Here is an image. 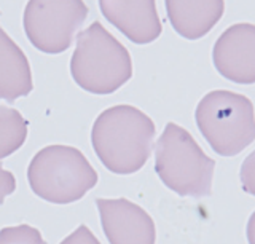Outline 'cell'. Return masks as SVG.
<instances>
[{
    "instance_id": "6da1fadb",
    "label": "cell",
    "mask_w": 255,
    "mask_h": 244,
    "mask_svg": "<svg viewBox=\"0 0 255 244\" xmlns=\"http://www.w3.org/2000/svg\"><path fill=\"white\" fill-rule=\"evenodd\" d=\"M155 124L132 106L110 107L94 122L91 140L104 166L115 174L139 171L153 148Z\"/></svg>"
},
{
    "instance_id": "7a4b0ae2",
    "label": "cell",
    "mask_w": 255,
    "mask_h": 244,
    "mask_svg": "<svg viewBox=\"0 0 255 244\" xmlns=\"http://www.w3.org/2000/svg\"><path fill=\"white\" fill-rule=\"evenodd\" d=\"M70 72L83 90L110 94L131 78L132 62L125 46L102 24L94 22L77 37Z\"/></svg>"
},
{
    "instance_id": "3957f363",
    "label": "cell",
    "mask_w": 255,
    "mask_h": 244,
    "mask_svg": "<svg viewBox=\"0 0 255 244\" xmlns=\"http://www.w3.org/2000/svg\"><path fill=\"white\" fill-rule=\"evenodd\" d=\"M155 169L164 185L182 196L211 195L215 161L179 124L167 123L159 136L155 147Z\"/></svg>"
},
{
    "instance_id": "277c9868",
    "label": "cell",
    "mask_w": 255,
    "mask_h": 244,
    "mask_svg": "<svg viewBox=\"0 0 255 244\" xmlns=\"http://www.w3.org/2000/svg\"><path fill=\"white\" fill-rule=\"evenodd\" d=\"M27 177L35 195L56 204L83 198L98 182V172L85 155L69 145L42 148L32 158Z\"/></svg>"
},
{
    "instance_id": "5b68a950",
    "label": "cell",
    "mask_w": 255,
    "mask_h": 244,
    "mask_svg": "<svg viewBox=\"0 0 255 244\" xmlns=\"http://www.w3.org/2000/svg\"><path fill=\"white\" fill-rule=\"evenodd\" d=\"M196 123L211 147L223 156L238 155L255 139L254 106L238 93H207L198 104Z\"/></svg>"
},
{
    "instance_id": "8992f818",
    "label": "cell",
    "mask_w": 255,
    "mask_h": 244,
    "mask_svg": "<svg viewBox=\"0 0 255 244\" xmlns=\"http://www.w3.org/2000/svg\"><path fill=\"white\" fill-rule=\"evenodd\" d=\"M83 0H29L24 30L30 43L43 53L66 51L86 19Z\"/></svg>"
},
{
    "instance_id": "52a82bcc",
    "label": "cell",
    "mask_w": 255,
    "mask_h": 244,
    "mask_svg": "<svg viewBox=\"0 0 255 244\" xmlns=\"http://www.w3.org/2000/svg\"><path fill=\"white\" fill-rule=\"evenodd\" d=\"M96 204L110 244H155L153 219L135 203L99 198Z\"/></svg>"
},
{
    "instance_id": "ba28073f",
    "label": "cell",
    "mask_w": 255,
    "mask_h": 244,
    "mask_svg": "<svg viewBox=\"0 0 255 244\" xmlns=\"http://www.w3.org/2000/svg\"><path fill=\"white\" fill-rule=\"evenodd\" d=\"M214 64L231 82H255V26L235 24L220 35L214 46Z\"/></svg>"
},
{
    "instance_id": "9c48e42d",
    "label": "cell",
    "mask_w": 255,
    "mask_h": 244,
    "mask_svg": "<svg viewBox=\"0 0 255 244\" xmlns=\"http://www.w3.org/2000/svg\"><path fill=\"white\" fill-rule=\"evenodd\" d=\"M102 14L131 42L145 45L161 34L155 0H99Z\"/></svg>"
},
{
    "instance_id": "30bf717a",
    "label": "cell",
    "mask_w": 255,
    "mask_h": 244,
    "mask_svg": "<svg viewBox=\"0 0 255 244\" xmlns=\"http://www.w3.org/2000/svg\"><path fill=\"white\" fill-rule=\"evenodd\" d=\"M223 0H166L174 30L188 40L204 37L222 18Z\"/></svg>"
},
{
    "instance_id": "8fae6325",
    "label": "cell",
    "mask_w": 255,
    "mask_h": 244,
    "mask_svg": "<svg viewBox=\"0 0 255 244\" xmlns=\"http://www.w3.org/2000/svg\"><path fill=\"white\" fill-rule=\"evenodd\" d=\"M32 88L34 85L26 54L0 27V99L13 102L29 94Z\"/></svg>"
},
{
    "instance_id": "7c38bea8",
    "label": "cell",
    "mask_w": 255,
    "mask_h": 244,
    "mask_svg": "<svg viewBox=\"0 0 255 244\" xmlns=\"http://www.w3.org/2000/svg\"><path fill=\"white\" fill-rule=\"evenodd\" d=\"M27 137V122L18 110L0 106V160L14 153Z\"/></svg>"
},
{
    "instance_id": "4fadbf2b",
    "label": "cell",
    "mask_w": 255,
    "mask_h": 244,
    "mask_svg": "<svg viewBox=\"0 0 255 244\" xmlns=\"http://www.w3.org/2000/svg\"><path fill=\"white\" fill-rule=\"evenodd\" d=\"M0 244H46L42 235L34 227L18 225L6 227L0 232Z\"/></svg>"
},
{
    "instance_id": "5bb4252c",
    "label": "cell",
    "mask_w": 255,
    "mask_h": 244,
    "mask_svg": "<svg viewBox=\"0 0 255 244\" xmlns=\"http://www.w3.org/2000/svg\"><path fill=\"white\" fill-rule=\"evenodd\" d=\"M61 244H101V243L93 235V232H90V228L86 225H82L72 235H69Z\"/></svg>"
},
{
    "instance_id": "9a60e30c",
    "label": "cell",
    "mask_w": 255,
    "mask_h": 244,
    "mask_svg": "<svg viewBox=\"0 0 255 244\" xmlns=\"http://www.w3.org/2000/svg\"><path fill=\"white\" fill-rule=\"evenodd\" d=\"M16 188V180L14 176L10 171H5L0 164V204L3 203V200L8 195H11Z\"/></svg>"
}]
</instances>
